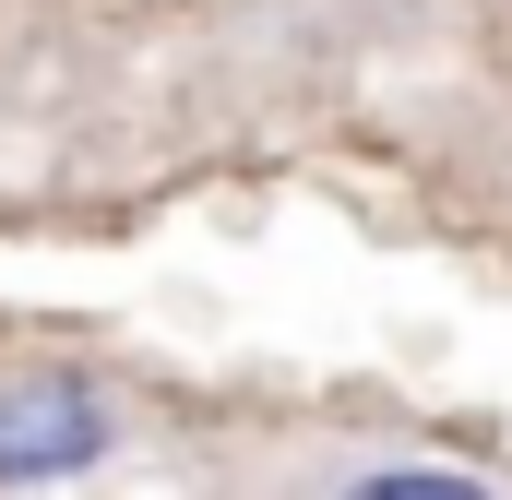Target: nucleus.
<instances>
[{
	"mask_svg": "<svg viewBox=\"0 0 512 500\" xmlns=\"http://www.w3.org/2000/svg\"><path fill=\"white\" fill-rule=\"evenodd\" d=\"M108 441H120V417H108V393H96V381H72V370L0 381V489L84 477V465H108Z\"/></svg>",
	"mask_w": 512,
	"mask_h": 500,
	"instance_id": "obj_1",
	"label": "nucleus"
},
{
	"mask_svg": "<svg viewBox=\"0 0 512 500\" xmlns=\"http://www.w3.org/2000/svg\"><path fill=\"white\" fill-rule=\"evenodd\" d=\"M298 500H512V489L453 453H322V477Z\"/></svg>",
	"mask_w": 512,
	"mask_h": 500,
	"instance_id": "obj_2",
	"label": "nucleus"
}]
</instances>
